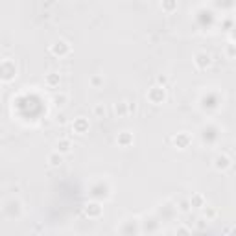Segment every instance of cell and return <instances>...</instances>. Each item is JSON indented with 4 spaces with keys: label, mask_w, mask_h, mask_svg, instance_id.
Wrapping results in <instances>:
<instances>
[{
    "label": "cell",
    "mask_w": 236,
    "mask_h": 236,
    "mask_svg": "<svg viewBox=\"0 0 236 236\" xmlns=\"http://www.w3.org/2000/svg\"><path fill=\"white\" fill-rule=\"evenodd\" d=\"M196 63H197V67H205V65H209V55H205V54H199Z\"/></svg>",
    "instance_id": "6da1fadb"
},
{
    "label": "cell",
    "mask_w": 236,
    "mask_h": 236,
    "mask_svg": "<svg viewBox=\"0 0 236 236\" xmlns=\"http://www.w3.org/2000/svg\"><path fill=\"white\" fill-rule=\"evenodd\" d=\"M50 160H52V164H54V166H57V164H59V162H57V157H54V155L50 157Z\"/></svg>",
    "instance_id": "7a4b0ae2"
},
{
    "label": "cell",
    "mask_w": 236,
    "mask_h": 236,
    "mask_svg": "<svg viewBox=\"0 0 236 236\" xmlns=\"http://www.w3.org/2000/svg\"><path fill=\"white\" fill-rule=\"evenodd\" d=\"M172 8H173V2H172V0H168V2H166V9H172Z\"/></svg>",
    "instance_id": "3957f363"
}]
</instances>
